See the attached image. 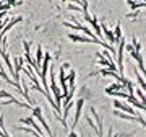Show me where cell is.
I'll use <instances>...</instances> for the list:
<instances>
[{"label":"cell","instance_id":"6da1fadb","mask_svg":"<svg viewBox=\"0 0 146 137\" xmlns=\"http://www.w3.org/2000/svg\"><path fill=\"white\" fill-rule=\"evenodd\" d=\"M49 75H50V88L49 90L52 91V98L55 101V106H57V113H54V114L58 118V114L62 113V91H60V88L57 87V82H55V67L52 64L49 67Z\"/></svg>","mask_w":146,"mask_h":137},{"label":"cell","instance_id":"52a82bcc","mask_svg":"<svg viewBox=\"0 0 146 137\" xmlns=\"http://www.w3.org/2000/svg\"><path fill=\"white\" fill-rule=\"evenodd\" d=\"M99 26H101V31L104 33L102 36L107 38V41L110 42V46H112V44H117V41H115V38H114V33H112V31L109 30V28H107V25H106L104 21H101V23H99Z\"/></svg>","mask_w":146,"mask_h":137},{"label":"cell","instance_id":"277c9868","mask_svg":"<svg viewBox=\"0 0 146 137\" xmlns=\"http://www.w3.org/2000/svg\"><path fill=\"white\" fill-rule=\"evenodd\" d=\"M114 108L117 111H120V113H125V114H130V116H136L138 113L135 111V108H131V106H128L125 103V101H122V100H114Z\"/></svg>","mask_w":146,"mask_h":137},{"label":"cell","instance_id":"7c38bea8","mask_svg":"<svg viewBox=\"0 0 146 137\" xmlns=\"http://www.w3.org/2000/svg\"><path fill=\"white\" fill-rule=\"evenodd\" d=\"M81 13H83V16H84V20L88 21V23H93V16L89 15V11H88V10H83V11H81Z\"/></svg>","mask_w":146,"mask_h":137},{"label":"cell","instance_id":"8992f818","mask_svg":"<svg viewBox=\"0 0 146 137\" xmlns=\"http://www.w3.org/2000/svg\"><path fill=\"white\" fill-rule=\"evenodd\" d=\"M20 122H21V124H28L29 127H33V129H34L37 134H39V136H44V131H41V126H39V124H37L34 119H33V116H31V118H21Z\"/></svg>","mask_w":146,"mask_h":137},{"label":"cell","instance_id":"5b68a950","mask_svg":"<svg viewBox=\"0 0 146 137\" xmlns=\"http://www.w3.org/2000/svg\"><path fill=\"white\" fill-rule=\"evenodd\" d=\"M75 106H76V109H75V118H73V122H72V131H75L76 124L80 122V118H81V109H83V106H84V98H78V100H76V103H75Z\"/></svg>","mask_w":146,"mask_h":137},{"label":"cell","instance_id":"8fae6325","mask_svg":"<svg viewBox=\"0 0 146 137\" xmlns=\"http://www.w3.org/2000/svg\"><path fill=\"white\" fill-rule=\"evenodd\" d=\"M112 33H114L115 41H117V42H120V39L123 38V36H122V30H120V21H117V25H115V30H114Z\"/></svg>","mask_w":146,"mask_h":137},{"label":"cell","instance_id":"4fadbf2b","mask_svg":"<svg viewBox=\"0 0 146 137\" xmlns=\"http://www.w3.org/2000/svg\"><path fill=\"white\" fill-rule=\"evenodd\" d=\"M67 137H78V134H76L75 131H70V132L67 134Z\"/></svg>","mask_w":146,"mask_h":137},{"label":"cell","instance_id":"30bf717a","mask_svg":"<svg viewBox=\"0 0 146 137\" xmlns=\"http://www.w3.org/2000/svg\"><path fill=\"white\" fill-rule=\"evenodd\" d=\"M36 67L37 68H41V64H42V46H37L36 49Z\"/></svg>","mask_w":146,"mask_h":137},{"label":"cell","instance_id":"3957f363","mask_svg":"<svg viewBox=\"0 0 146 137\" xmlns=\"http://www.w3.org/2000/svg\"><path fill=\"white\" fill-rule=\"evenodd\" d=\"M33 118H36L37 119V122L41 124L42 127H44V131H46V134H47V137H55L50 132V127H49V124L46 122V119H44V116H42V109H41V106H33Z\"/></svg>","mask_w":146,"mask_h":137},{"label":"cell","instance_id":"ba28073f","mask_svg":"<svg viewBox=\"0 0 146 137\" xmlns=\"http://www.w3.org/2000/svg\"><path fill=\"white\" fill-rule=\"evenodd\" d=\"M133 70H135V79H136V82H138V85H140V88L143 90V91H146V80L141 77V74L138 72L136 67H133Z\"/></svg>","mask_w":146,"mask_h":137},{"label":"cell","instance_id":"9c48e42d","mask_svg":"<svg viewBox=\"0 0 146 137\" xmlns=\"http://www.w3.org/2000/svg\"><path fill=\"white\" fill-rule=\"evenodd\" d=\"M75 80H76V70L75 68H70V72L67 74V85H75Z\"/></svg>","mask_w":146,"mask_h":137},{"label":"cell","instance_id":"7a4b0ae2","mask_svg":"<svg viewBox=\"0 0 146 137\" xmlns=\"http://www.w3.org/2000/svg\"><path fill=\"white\" fill-rule=\"evenodd\" d=\"M68 39H72V41H78V42H94V44H101L102 48L109 49L110 52H115L114 46H110L109 42H104V41H93V39H91V38H88V36H81V34H75V33H70V34H68Z\"/></svg>","mask_w":146,"mask_h":137}]
</instances>
